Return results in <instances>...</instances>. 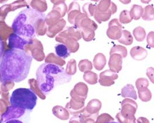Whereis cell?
Returning <instances> with one entry per match:
<instances>
[{
    "label": "cell",
    "mask_w": 154,
    "mask_h": 123,
    "mask_svg": "<svg viewBox=\"0 0 154 123\" xmlns=\"http://www.w3.org/2000/svg\"><path fill=\"white\" fill-rule=\"evenodd\" d=\"M25 112L24 109L10 106L8 108L7 111L2 115L0 123H5L8 120L18 118L24 115Z\"/></svg>",
    "instance_id": "8992f818"
},
{
    "label": "cell",
    "mask_w": 154,
    "mask_h": 123,
    "mask_svg": "<svg viewBox=\"0 0 154 123\" xmlns=\"http://www.w3.org/2000/svg\"><path fill=\"white\" fill-rule=\"evenodd\" d=\"M8 41L9 46L11 49H19L21 50H24L26 45L32 43L31 40L23 38L14 33L10 35Z\"/></svg>",
    "instance_id": "5b68a950"
},
{
    "label": "cell",
    "mask_w": 154,
    "mask_h": 123,
    "mask_svg": "<svg viewBox=\"0 0 154 123\" xmlns=\"http://www.w3.org/2000/svg\"><path fill=\"white\" fill-rule=\"evenodd\" d=\"M132 20V19L129 16L128 11H124L120 15L119 21L122 24H128Z\"/></svg>",
    "instance_id": "30bf717a"
},
{
    "label": "cell",
    "mask_w": 154,
    "mask_h": 123,
    "mask_svg": "<svg viewBox=\"0 0 154 123\" xmlns=\"http://www.w3.org/2000/svg\"><path fill=\"white\" fill-rule=\"evenodd\" d=\"M65 25H66V21L63 20V19H62L57 21L56 23H55L54 24L50 25L51 27H50V30H51V33L54 31L57 33L61 31V30H63V27L65 26Z\"/></svg>",
    "instance_id": "9c48e42d"
},
{
    "label": "cell",
    "mask_w": 154,
    "mask_h": 123,
    "mask_svg": "<svg viewBox=\"0 0 154 123\" xmlns=\"http://www.w3.org/2000/svg\"><path fill=\"white\" fill-rule=\"evenodd\" d=\"M36 80L42 93L49 94L57 86L72 80V76L56 64L46 62L40 65L36 73Z\"/></svg>",
    "instance_id": "7a4b0ae2"
},
{
    "label": "cell",
    "mask_w": 154,
    "mask_h": 123,
    "mask_svg": "<svg viewBox=\"0 0 154 123\" xmlns=\"http://www.w3.org/2000/svg\"><path fill=\"white\" fill-rule=\"evenodd\" d=\"M55 51L57 55L63 59H65L70 55L69 49L63 43L56 45L55 46Z\"/></svg>",
    "instance_id": "52a82bcc"
},
{
    "label": "cell",
    "mask_w": 154,
    "mask_h": 123,
    "mask_svg": "<svg viewBox=\"0 0 154 123\" xmlns=\"http://www.w3.org/2000/svg\"><path fill=\"white\" fill-rule=\"evenodd\" d=\"M5 123H23L21 121L19 120H17V119H12V120H8L7 121H6Z\"/></svg>",
    "instance_id": "7c38bea8"
},
{
    "label": "cell",
    "mask_w": 154,
    "mask_h": 123,
    "mask_svg": "<svg viewBox=\"0 0 154 123\" xmlns=\"http://www.w3.org/2000/svg\"><path fill=\"white\" fill-rule=\"evenodd\" d=\"M117 123V122H114V121H112V122H109V123Z\"/></svg>",
    "instance_id": "4fadbf2b"
},
{
    "label": "cell",
    "mask_w": 154,
    "mask_h": 123,
    "mask_svg": "<svg viewBox=\"0 0 154 123\" xmlns=\"http://www.w3.org/2000/svg\"><path fill=\"white\" fill-rule=\"evenodd\" d=\"M45 14L32 8H27L18 14L12 24L16 34L23 38L31 40L35 36L37 28L45 20Z\"/></svg>",
    "instance_id": "3957f363"
},
{
    "label": "cell",
    "mask_w": 154,
    "mask_h": 123,
    "mask_svg": "<svg viewBox=\"0 0 154 123\" xmlns=\"http://www.w3.org/2000/svg\"><path fill=\"white\" fill-rule=\"evenodd\" d=\"M3 43L2 41L1 40V38H0V65H1V60L2 58V52H3Z\"/></svg>",
    "instance_id": "8fae6325"
},
{
    "label": "cell",
    "mask_w": 154,
    "mask_h": 123,
    "mask_svg": "<svg viewBox=\"0 0 154 123\" xmlns=\"http://www.w3.org/2000/svg\"><path fill=\"white\" fill-rule=\"evenodd\" d=\"M37 100L38 97L32 90L19 88L14 90L12 93L10 103L11 106L15 108L31 111L35 108Z\"/></svg>",
    "instance_id": "277c9868"
},
{
    "label": "cell",
    "mask_w": 154,
    "mask_h": 123,
    "mask_svg": "<svg viewBox=\"0 0 154 123\" xmlns=\"http://www.w3.org/2000/svg\"><path fill=\"white\" fill-rule=\"evenodd\" d=\"M122 25L119 23V20L116 19H113L110 21L109 24V28L107 30V35L116 32V33L121 34Z\"/></svg>",
    "instance_id": "ba28073f"
},
{
    "label": "cell",
    "mask_w": 154,
    "mask_h": 123,
    "mask_svg": "<svg viewBox=\"0 0 154 123\" xmlns=\"http://www.w3.org/2000/svg\"><path fill=\"white\" fill-rule=\"evenodd\" d=\"M32 57L24 50H7L0 65V81L19 83L26 79L31 68Z\"/></svg>",
    "instance_id": "6da1fadb"
}]
</instances>
